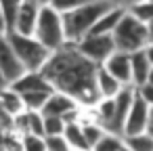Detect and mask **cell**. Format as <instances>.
<instances>
[{
  "label": "cell",
  "instance_id": "obj_1",
  "mask_svg": "<svg viewBox=\"0 0 153 151\" xmlns=\"http://www.w3.org/2000/svg\"><path fill=\"white\" fill-rule=\"evenodd\" d=\"M97 67L99 65L90 63L80 55L76 44H65L51 55L42 74L51 82L53 90L71 97L82 109H92L99 103L94 84Z\"/></svg>",
  "mask_w": 153,
  "mask_h": 151
},
{
  "label": "cell",
  "instance_id": "obj_2",
  "mask_svg": "<svg viewBox=\"0 0 153 151\" xmlns=\"http://www.w3.org/2000/svg\"><path fill=\"white\" fill-rule=\"evenodd\" d=\"M113 4V0H103V2H84L78 9L63 13V28H65V42L78 44L82 38H86L97 21L103 17V13Z\"/></svg>",
  "mask_w": 153,
  "mask_h": 151
},
{
  "label": "cell",
  "instance_id": "obj_3",
  "mask_svg": "<svg viewBox=\"0 0 153 151\" xmlns=\"http://www.w3.org/2000/svg\"><path fill=\"white\" fill-rule=\"evenodd\" d=\"M111 38H113L115 51H122V53H128V55H132L136 51H143L149 44L147 23H143L140 19H136L130 11H126L124 17L117 23L115 32L111 34Z\"/></svg>",
  "mask_w": 153,
  "mask_h": 151
},
{
  "label": "cell",
  "instance_id": "obj_4",
  "mask_svg": "<svg viewBox=\"0 0 153 151\" xmlns=\"http://www.w3.org/2000/svg\"><path fill=\"white\" fill-rule=\"evenodd\" d=\"M7 38L25 71H42L44 69V65L48 63L53 53L48 48H44L34 36H21L17 32H7Z\"/></svg>",
  "mask_w": 153,
  "mask_h": 151
},
{
  "label": "cell",
  "instance_id": "obj_5",
  "mask_svg": "<svg viewBox=\"0 0 153 151\" xmlns=\"http://www.w3.org/2000/svg\"><path fill=\"white\" fill-rule=\"evenodd\" d=\"M34 38L48 48L51 53L63 48L65 42V28H63V15L55 11L53 7H42L38 15V23L34 30Z\"/></svg>",
  "mask_w": 153,
  "mask_h": 151
},
{
  "label": "cell",
  "instance_id": "obj_6",
  "mask_svg": "<svg viewBox=\"0 0 153 151\" xmlns=\"http://www.w3.org/2000/svg\"><path fill=\"white\" fill-rule=\"evenodd\" d=\"M76 48L80 51V55L84 59H88L94 65H103L113 53H115V44L111 36L105 34H88L86 38H82Z\"/></svg>",
  "mask_w": 153,
  "mask_h": 151
},
{
  "label": "cell",
  "instance_id": "obj_7",
  "mask_svg": "<svg viewBox=\"0 0 153 151\" xmlns=\"http://www.w3.org/2000/svg\"><path fill=\"white\" fill-rule=\"evenodd\" d=\"M82 111H84V109H82L71 97L53 90L51 97L46 99V103H44V107H42L40 113H42V115H57V118H63L65 124H69V122H80Z\"/></svg>",
  "mask_w": 153,
  "mask_h": 151
},
{
  "label": "cell",
  "instance_id": "obj_8",
  "mask_svg": "<svg viewBox=\"0 0 153 151\" xmlns=\"http://www.w3.org/2000/svg\"><path fill=\"white\" fill-rule=\"evenodd\" d=\"M40 4L36 0H21V4L15 13L13 25L9 32H17L21 36H34L36 23H38V15H40Z\"/></svg>",
  "mask_w": 153,
  "mask_h": 151
},
{
  "label": "cell",
  "instance_id": "obj_9",
  "mask_svg": "<svg viewBox=\"0 0 153 151\" xmlns=\"http://www.w3.org/2000/svg\"><path fill=\"white\" fill-rule=\"evenodd\" d=\"M0 71H2V76H4V80H7L9 86L25 74L23 65L19 63L17 55L13 53V48L9 44L7 34H0Z\"/></svg>",
  "mask_w": 153,
  "mask_h": 151
},
{
  "label": "cell",
  "instance_id": "obj_10",
  "mask_svg": "<svg viewBox=\"0 0 153 151\" xmlns=\"http://www.w3.org/2000/svg\"><path fill=\"white\" fill-rule=\"evenodd\" d=\"M134 97H136V86H124L117 92V97L113 99V122H111L109 134L122 136V128H124L126 115H128V111L134 103Z\"/></svg>",
  "mask_w": 153,
  "mask_h": 151
},
{
  "label": "cell",
  "instance_id": "obj_11",
  "mask_svg": "<svg viewBox=\"0 0 153 151\" xmlns=\"http://www.w3.org/2000/svg\"><path fill=\"white\" fill-rule=\"evenodd\" d=\"M147 113H149V105L136 94L134 103H132V107H130V111L126 115V122H124V128H122V136H132V134L145 132Z\"/></svg>",
  "mask_w": 153,
  "mask_h": 151
},
{
  "label": "cell",
  "instance_id": "obj_12",
  "mask_svg": "<svg viewBox=\"0 0 153 151\" xmlns=\"http://www.w3.org/2000/svg\"><path fill=\"white\" fill-rule=\"evenodd\" d=\"M103 67H105L122 86H134V84H132V63H130V55H128V53L115 51V53L103 63Z\"/></svg>",
  "mask_w": 153,
  "mask_h": 151
},
{
  "label": "cell",
  "instance_id": "obj_13",
  "mask_svg": "<svg viewBox=\"0 0 153 151\" xmlns=\"http://www.w3.org/2000/svg\"><path fill=\"white\" fill-rule=\"evenodd\" d=\"M11 88L15 92H19L21 97L23 94H30V92H53V86L44 78L42 71H25L19 80H15L11 84Z\"/></svg>",
  "mask_w": 153,
  "mask_h": 151
},
{
  "label": "cell",
  "instance_id": "obj_14",
  "mask_svg": "<svg viewBox=\"0 0 153 151\" xmlns=\"http://www.w3.org/2000/svg\"><path fill=\"white\" fill-rule=\"evenodd\" d=\"M94 84H97V94H99V101L101 99H115L117 92L124 88L103 65L97 67V78H94Z\"/></svg>",
  "mask_w": 153,
  "mask_h": 151
},
{
  "label": "cell",
  "instance_id": "obj_15",
  "mask_svg": "<svg viewBox=\"0 0 153 151\" xmlns=\"http://www.w3.org/2000/svg\"><path fill=\"white\" fill-rule=\"evenodd\" d=\"M124 13H126V9L113 2V4L103 13V17L97 21V25L92 28L90 34H105V36H111V34L115 32V28H117L120 19L124 17Z\"/></svg>",
  "mask_w": 153,
  "mask_h": 151
},
{
  "label": "cell",
  "instance_id": "obj_16",
  "mask_svg": "<svg viewBox=\"0 0 153 151\" xmlns=\"http://www.w3.org/2000/svg\"><path fill=\"white\" fill-rule=\"evenodd\" d=\"M130 63H132V84L134 86H140L149 80V74H151V63L145 55V48L143 51H136L130 55Z\"/></svg>",
  "mask_w": 153,
  "mask_h": 151
},
{
  "label": "cell",
  "instance_id": "obj_17",
  "mask_svg": "<svg viewBox=\"0 0 153 151\" xmlns=\"http://www.w3.org/2000/svg\"><path fill=\"white\" fill-rule=\"evenodd\" d=\"M63 138L67 141L69 149L71 151H90L86 138H84V130H82V124L80 122H69L65 124V130H63Z\"/></svg>",
  "mask_w": 153,
  "mask_h": 151
},
{
  "label": "cell",
  "instance_id": "obj_18",
  "mask_svg": "<svg viewBox=\"0 0 153 151\" xmlns=\"http://www.w3.org/2000/svg\"><path fill=\"white\" fill-rule=\"evenodd\" d=\"M0 107H2L9 115H13V118L25 111V105H23L21 94H19V92H15L11 86H7V88L0 90Z\"/></svg>",
  "mask_w": 153,
  "mask_h": 151
},
{
  "label": "cell",
  "instance_id": "obj_19",
  "mask_svg": "<svg viewBox=\"0 0 153 151\" xmlns=\"http://www.w3.org/2000/svg\"><path fill=\"white\" fill-rule=\"evenodd\" d=\"M82 124V130H84V138H86V143H88V147H90V151H92V147L107 134V130L101 126V124H97L94 120H84V122H80Z\"/></svg>",
  "mask_w": 153,
  "mask_h": 151
},
{
  "label": "cell",
  "instance_id": "obj_20",
  "mask_svg": "<svg viewBox=\"0 0 153 151\" xmlns=\"http://www.w3.org/2000/svg\"><path fill=\"white\" fill-rule=\"evenodd\" d=\"M122 138H124V145L130 151H153V136L147 134V132L132 134V136H122Z\"/></svg>",
  "mask_w": 153,
  "mask_h": 151
},
{
  "label": "cell",
  "instance_id": "obj_21",
  "mask_svg": "<svg viewBox=\"0 0 153 151\" xmlns=\"http://www.w3.org/2000/svg\"><path fill=\"white\" fill-rule=\"evenodd\" d=\"M0 151H23L21 134L13 128H0Z\"/></svg>",
  "mask_w": 153,
  "mask_h": 151
},
{
  "label": "cell",
  "instance_id": "obj_22",
  "mask_svg": "<svg viewBox=\"0 0 153 151\" xmlns=\"http://www.w3.org/2000/svg\"><path fill=\"white\" fill-rule=\"evenodd\" d=\"M51 97V92H30V94H23V105H25V111H42L46 99Z\"/></svg>",
  "mask_w": 153,
  "mask_h": 151
},
{
  "label": "cell",
  "instance_id": "obj_23",
  "mask_svg": "<svg viewBox=\"0 0 153 151\" xmlns=\"http://www.w3.org/2000/svg\"><path fill=\"white\" fill-rule=\"evenodd\" d=\"M65 130V120L57 115H44V138L48 136H61Z\"/></svg>",
  "mask_w": 153,
  "mask_h": 151
},
{
  "label": "cell",
  "instance_id": "obj_24",
  "mask_svg": "<svg viewBox=\"0 0 153 151\" xmlns=\"http://www.w3.org/2000/svg\"><path fill=\"white\" fill-rule=\"evenodd\" d=\"M124 147V138L122 136H117V134H105L94 147H92V151H120Z\"/></svg>",
  "mask_w": 153,
  "mask_h": 151
},
{
  "label": "cell",
  "instance_id": "obj_25",
  "mask_svg": "<svg viewBox=\"0 0 153 151\" xmlns=\"http://www.w3.org/2000/svg\"><path fill=\"white\" fill-rule=\"evenodd\" d=\"M136 19H140L143 23H149L153 21V0H143V2L134 4L132 9H128Z\"/></svg>",
  "mask_w": 153,
  "mask_h": 151
},
{
  "label": "cell",
  "instance_id": "obj_26",
  "mask_svg": "<svg viewBox=\"0 0 153 151\" xmlns=\"http://www.w3.org/2000/svg\"><path fill=\"white\" fill-rule=\"evenodd\" d=\"M21 147H23V151H48L46 149V138L36 136V134H23L21 136Z\"/></svg>",
  "mask_w": 153,
  "mask_h": 151
},
{
  "label": "cell",
  "instance_id": "obj_27",
  "mask_svg": "<svg viewBox=\"0 0 153 151\" xmlns=\"http://www.w3.org/2000/svg\"><path fill=\"white\" fill-rule=\"evenodd\" d=\"M80 4H84V0H53V2H51V7H53L55 11H59L61 15H63V13H69V11H74V9H78Z\"/></svg>",
  "mask_w": 153,
  "mask_h": 151
},
{
  "label": "cell",
  "instance_id": "obj_28",
  "mask_svg": "<svg viewBox=\"0 0 153 151\" xmlns=\"http://www.w3.org/2000/svg\"><path fill=\"white\" fill-rule=\"evenodd\" d=\"M46 149L48 151H71L67 141L63 138V134L61 136H48L46 138Z\"/></svg>",
  "mask_w": 153,
  "mask_h": 151
},
{
  "label": "cell",
  "instance_id": "obj_29",
  "mask_svg": "<svg viewBox=\"0 0 153 151\" xmlns=\"http://www.w3.org/2000/svg\"><path fill=\"white\" fill-rule=\"evenodd\" d=\"M136 94H138V97H140L149 107H153V84L145 82V84L136 86Z\"/></svg>",
  "mask_w": 153,
  "mask_h": 151
},
{
  "label": "cell",
  "instance_id": "obj_30",
  "mask_svg": "<svg viewBox=\"0 0 153 151\" xmlns=\"http://www.w3.org/2000/svg\"><path fill=\"white\" fill-rule=\"evenodd\" d=\"M0 128H13V115H9L0 107Z\"/></svg>",
  "mask_w": 153,
  "mask_h": 151
},
{
  "label": "cell",
  "instance_id": "obj_31",
  "mask_svg": "<svg viewBox=\"0 0 153 151\" xmlns=\"http://www.w3.org/2000/svg\"><path fill=\"white\" fill-rule=\"evenodd\" d=\"M145 132L153 136V107H149V113H147V126H145Z\"/></svg>",
  "mask_w": 153,
  "mask_h": 151
},
{
  "label": "cell",
  "instance_id": "obj_32",
  "mask_svg": "<svg viewBox=\"0 0 153 151\" xmlns=\"http://www.w3.org/2000/svg\"><path fill=\"white\" fill-rule=\"evenodd\" d=\"M9 32V23H7V17H4V11H2V4H0V34H7Z\"/></svg>",
  "mask_w": 153,
  "mask_h": 151
},
{
  "label": "cell",
  "instance_id": "obj_33",
  "mask_svg": "<svg viewBox=\"0 0 153 151\" xmlns=\"http://www.w3.org/2000/svg\"><path fill=\"white\" fill-rule=\"evenodd\" d=\"M113 2H115V4H120V7H124V9L128 11V9H132L134 4L143 2V0H113Z\"/></svg>",
  "mask_w": 153,
  "mask_h": 151
},
{
  "label": "cell",
  "instance_id": "obj_34",
  "mask_svg": "<svg viewBox=\"0 0 153 151\" xmlns=\"http://www.w3.org/2000/svg\"><path fill=\"white\" fill-rule=\"evenodd\" d=\"M145 55H147V59H149V63H151V67H153V44H147Z\"/></svg>",
  "mask_w": 153,
  "mask_h": 151
},
{
  "label": "cell",
  "instance_id": "obj_35",
  "mask_svg": "<svg viewBox=\"0 0 153 151\" xmlns=\"http://www.w3.org/2000/svg\"><path fill=\"white\" fill-rule=\"evenodd\" d=\"M147 32H149V44H153V21L147 23Z\"/></svg>",
  "mask_w": 153,
  "mask_h": 151
},
{
  "label": "cell",
  "instance_id": "obj_36",
  "mask_svg": "<svg viewBox=\"0 0 153 151\" xmlns=\"http://www.w3.org/2000/svg\"><path fill=\"white\" fill-rule=\"evenodd\" d=\"M9 84H7V80H4V76H2V71H0V90L2 88H7Z\"/></svg>",
  "mask_w": 153,
  "mask_h": 151
},
{
  "label": "cell",
  "instance_id": "obj_37",
  "mask_svg": "<svg viewBox=\"0 0 153 151\" xmlns=\"http://www.w3.org/2000/svg\"><path fill=\"white\" fill-rule=\"evenodd\" d=\"M36 2H38L40 7H51V2H53V0H36Z\"/></svg>",
  "mask_w": 153,
  "mask_h": 151
},
{
  "label": "cell",
  "instance_id": "obj_38",
  "mask_svg": "<svg viewBox=\"0 0 153 151\" xmlns=\"http://www.w3.org/2000/svg\"><path fill=\"white\" fill-rule=\"evenodd\" d=\"M149 84H153V69H151V74H149V80H147Z\"/></svg>",
  "mask_w": 153,
  "mask_h": 151
},
{
  "label": "cell",
  "instance_id": "obj_39",
  "mask_svg": "<svg viewBox=\"0 0 153 151\" xmlns=\"http://www.w3.org/2000/svg\"><path fill=\"white\" fill-rule=\"evenodd\" d=\"M84 2H103V0H84Z\"/></svg>",
  "mask_w": 153,
  "mask_h": 151
},
{
  "label": "cell",
  "instance_id": "obj_40",
  "mask_svg": "<svg viewBox=\"0 0 153 151\" xmlns=\"http://www.w3.org/2000/svg\"><path fill=\"white\" fill-rule=\"evenodd\" d=\"M120 151H130V149H128V147H126V145H124V147H122V149H120Z\"/></svg>",
  "mask_w": 153,
  "mask_h": 151
}]
</instances>
